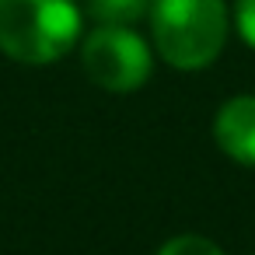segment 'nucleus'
<instances>
[{"label":"nucleus","mask_w":255,"mask_h":255,"mask_svg":"<svg viewBox=\"0 0 255 255\" xmlns=\"http://www.w3.org/2000/svg\"><path fill=\"white\" fill-rule=\"evenodd\" d=\"M157 255H224V252L217 241H210L203 234H178V238L164 241Z\"/></svg>","instance_id":"6"},{"label":"nucleus","mask_w":255,"mask_h":255,"mask_svg":"<svg viewBox=\"0 0 255 255\" xmlns=\"http://www.w3.org/2000/svg\"><path fill=\"white\" fill-rule=\"evenodd\" d=\"M84 74L102 88L116 95H129L147 84L154 70L150 46L129 28V25H98L81 49Z\"/></svg>","instance_id":"3"},{"label":"nucleus","mask_w":255,"mask_h":255,"mask_svg":"<svg viewBox=\"0 0 255 255\" xmlns=\"http://www.w3.org/2000/svg\"><path fill=\"white\" fill-rule=\"evenodd\" d=\"M213 136L227 157L255 168V95H238L224 102L213 119Z\"/></svg>","instance_id":"4"},{"label":"nucleus","mask_w":255,"mask_h":255,"mask_svg":"<svg viewBox=\"0 0 255 255\" xmlns=\"http://www.w3.org/2000/svg\"><path fill=\"white\" fill-rule=\"evenodd\" d=\"M150 4L154 0H84V11L98 25H136L150 14Z\"/></svg>","instance_id":"5"},{"label":"nucleus","mask_w":255,"mask_h":255,"mask_svg":"<svg viewBox=\"0 0 255 255\" xmlns=\"http://www.w3.org/2000/svg\"><path fill=\"white\" fill-rule=\"evenodd\" d=\"M147 18L161 60L175 70L210 67L227 42L224 0H154Z\"/></svg>","instance_id":"2"},{"label":"nucleus","mask_w":255,"mask_h":255,"mask_svg":"<svg viewBox=\"0 0 255 255\" xmlns=\"http://www.w3.org/2000/svg\"><path fill=\"white\" fill-rule=\"evenodd\" d=\"M234 25H238V35L245 39V46L255 49V0H238L234 4Z\"/></svg>","instance_id":"7"},{"label":"nucleus","mask_w":255,"mask_h":255,"mask_svg":"<svg viewBox=\"0 0 255 255\" xmlns=\"http://www.w3.org/2000/svg\"><path fill=\"white\" fill-rule=\"evenodd\" d=\"M81 11L74 0H0V53L14 63L46 67L74 49Z\"/></svg>","instance_id":"1"}]
</instances>
